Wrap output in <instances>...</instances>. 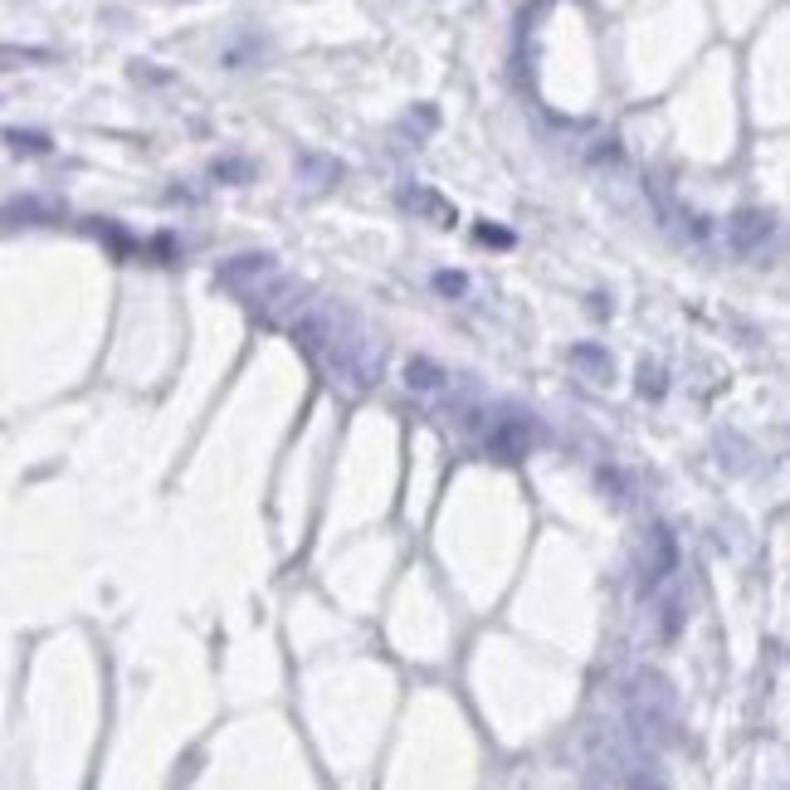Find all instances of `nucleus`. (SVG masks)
Returning a JSON list of instances; mask_svg holds the SVG:
<instances>
[]
</instances>
